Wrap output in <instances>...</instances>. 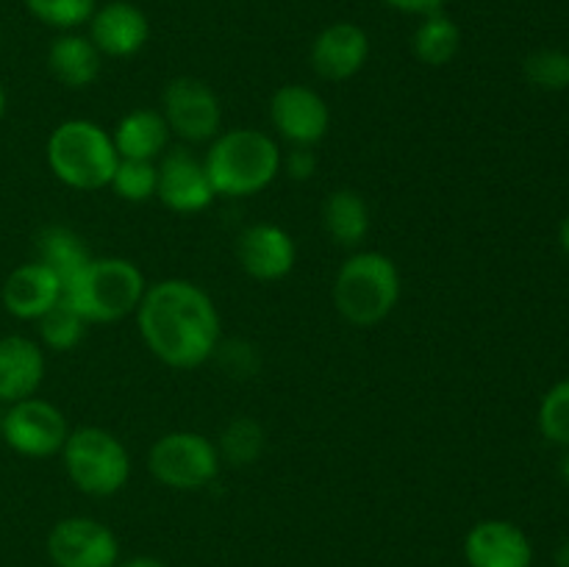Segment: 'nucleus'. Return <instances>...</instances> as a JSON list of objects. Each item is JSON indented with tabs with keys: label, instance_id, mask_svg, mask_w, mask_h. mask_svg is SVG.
Listing matches in <instances>:
<instances>
[{
	"label": "nucleus",
	"instance_id": "obj_32",
	"mask_svg": "<svg viewBox=\"0 0 569 567\" xmlns=\"http://www.w3.org/2000/svg\"><path fill=\"white\" fill-rule=\"evenodd\" d=\"M120 567H167V565L161 559H156V556H133V559L122 561Z\"/></svg>",
	"mask_w": 569,
	"mask_h": 567
},
{
	"label": "nucleus",
	"instance_id": "obj_5",
	"mask_svg": "<svg viewBox=\"0 0 569 567\" xmlns=\"http://www.w3.org/2000/svg\"><path fill=\"white\" fill-rule=\"evenodd\" d=\"M144 272L122 256H92L64 287V300L92 322H120L137 315L144 298Z\"/></svg>",
	"mask_w": 569,
	"mask_h": 567
},
{
	"label": "nucleus",
	"instance_id": "obj_8",
	"mask_svg": "<svg viewBox=\"0 0 569 567\" xmlns=\"http://www.w3.org/2000/svg\"><path fill=\"white\" fill-rule=\"evenodd\" d=\"M159 111L172 137L187 145H209L222 131L220 94L203 78L178 76L167 81Z\"/></svg>",
	"mask_w": 569,
	"mask_h": 567
},
{
	"label": "nucleus",
	"instance_id": "obj_9",
	"mask_svg": "<svg viewBox=\"0 0 569 567\" xmlns=\"http://www.w3.org/2000/svg\"><path fill=\"white\" fill-rule=\"evenodd\" d=\"M67 437H70V422L64 411L50 400L31 395L6 406L0 439L14 454L26 459H50L61 454Z\"/></svg>",
	"mask_w": 569,
	"mask_h": 567
},
{
	"label": "nucleus",
	"instance_id": "obj_28",
	"mask_svg": "<svg viewBox=\"0 0 569 567\" xmlns=\"http://www.w3.org/2000/svg\"><path fill=\"white\" fill-rule=\"evenodd\" d=\"M526 78L545 92H561L569 87V53L559 48L533 50L522 64Z\"/></svg>",
	"mask_w": 569,
	"mask_h": 567
},
{
	"label": "nucleus",
	"instance_id": "obj_22",
	"mask_svg": "<svg viewBox=\"0 0 569 567\" xmlns=\"http://www.w3.org/2000/svg\"><path fill=\"white\" fill-rule=\"evenodd\" d=\"M92 259L87 242L70 226H44L37 233V261H42L50 272L61 281V287L72 281L78 272Z\"/></svg>",
	"mask_w": 569,
	"mask_h": 567
},
{
	"label": "nucleus",
	"instance_id": "obj_30",
	"mask_svg": "<svg viewBox=\"0 0 569 567\" xmlns=\"http://www.w3.org/2000/svg\"><path fill=\"white\" fill-rule=\"evenodd\" d=\"M281 170L287 172L292 181H309L317 172V153L315 148H289L283 153Z\"/></svg>",
	"mask_w": 569,
	"mask_h": 567
},
{
	"label": "nucleus",
	"instance_id": "obj_26",
	"mask_svg": "<svg viewBox=\"0 0 569 567\" xmlns=\"http://www.w3.org/2000/svg\"><path fill=\"white\" fill-rule=\"evenodd\" d=\"M156 181H159L156 161L120 159L109 181V189L120 200H128V203H148L150 198H156Z\"/></svg>",
	"mask_w": 569,
	"mask_h": 567
},
{
	"label": "nucleus",
	"instance_id": "obj_27",
	"mask_svg": "<svg viewBox=\"0 0 569 567\" xmlns=\"http://www.w3.org/2000/svg\"><path fill=\"white\" fill-rule=\"evenodd\" d=\"M26 9L42 26L56 31H78L98 9V0H26Z\"/></svg>",
	"mask_w": 569,
	"mask_h": 567
},
{
	"label": "nucleus",
	"instance_id": "obj_10",
	"mask_svg": "<svg viewBox=\"0 0 569 567\" xmlns=\"http://www.w3.org/2000/svg\"><path fill=\"white\" fill-rule=\"evenodd\" d=\"M270 122L289 148H315L331 131V109L317 89L283 83L270 98Z\"/></svg>",
	"mask_w": 569,
	"mask_h": 567
},
{
	"label": "nucleus",
	"instance_id": "obj_18",
	"mask_svg": "<svg viewBox=\"0 0 569 567\" xmlns=\"http://www.w3.org/2000/svg\"><path fill=\"white\" fill-rule=\"evenodd\" d=\"M44 348L31 337H0V400L6 406L39 392L44 381Z\"/></svg>",
	"mask_w": 569,
	"mask_h": 567
},
{
	"label": "nucleus",
	"instance_id": "obj_19",
	"mask_svg": "<svg viewBox=\"0 0 569 567\" xmlns=\"http://www.w3.org/2000/svg\"><path fill=\"white\" fill-rule=\"evenodd\" d=\"M170 126L159 109H131L111 131L117 156L137 161H159L170 150Z\"/></svg>",
	"mask_w": 569,
	"mask_h": 567
},
{
	"label": "nucleus",
	"instance_id": "obj_11",
	"mask_svg": "<svg viewBox=\"0 0 569 567\" xmlns=\"http://www.w3.org/2000/svg\"><path fill=\"white\" fill-rule=\"evenodd\" d=\"M48 556L56 567H117L120 543L94 517H64L50 528Z\"/></svg>",
	"mask_w": 569,
	"mask_h": 567
},
{
	"label": "nucleus",
	"instance_id": "obj_36",
	"mask_svg": "<svg viewBox=\"0 0 569 567\" xmlns=\"http://www.w3.org/2000/svg\"><path fill=\"white\" fill-rule=\"evenodd\" d=\"M559 472H561V478H565V481L569 484V448H567L565 459H561V467H559Z\"/></svg>",
	"mask_w": 569,
	"mask_h": 567
},
{
	"label": "nucleus",
	"instance_id": "obj_2",
	"mask_svg": "<svg viewBox=\"0 0 569 567\" xmlns=\"http://www.w3.org/2000/svg\"><path fill=\"white\" fill-rule=\"evenodd\" d=\"M206 172L217 198H250L281 176L283 150L276 137L261 128H231L209 142Z\"/></svg>",
	"mask_w": 569,
	"mask_h": 567
},
{
	"label": "nucleus",
	"instance_id": "obj_20",
	"mask_svg": "<svg viewBox=\"0 0 569 567\" xmlns=\"http://www.w3.org/2000/svg\"><path fill=\"white\" fill-rule=\"evenodd\" d=\"M48 70L61 87L87 89L103 70V56L87 33L61 31L48 48Z\"/></svg>",
	"mask_w": 569,
	"mask_h": 567
},
{
	"label": "nucleus",
	"instance_id": "obj_13",
	"mask_svg": "<svg viewBox=\"0 0 569 567\" xmlns=\"http://www.w3.org/2000/svg\"><path fill=\"white\" fill-rule=\"evenodd\" d=\"M237 261L253 281L276 284L298 265V245L278 222H253L237 237Z\"/></svg>",
	"mask_w": 569,
	"mask_h": 567
},
{
	"label": "nucleus",
	"instance_id": "obj_37",
	"mask_svg": "<svg viewBox=\"0 0 569 567\" xmlns=\"http://www.w3.org/2000/svg\"><path fill=\"white\" fill-rule=\"evenodd\" d=\"M3 411H6V404L0 400V428H3Z\"/></svg>",
	"mask_w": 569,
	"mask_h": 567
},
{
	"label": "nucleus",
	"instance_id": "obj_21",
	"mask_svg": "<svg viewBox=\"0 0 569 567\" xmlns=\"http://www.w3.org/2000/svg\"><path fill=\"white\" fill-rule=\"evenodd\" d=\"M322 228L333 245L350 253L359 250L372 228V211L365 195L348 187L333 189L322 203Z\"/></svg>",
	"mask_w": 569,
	"mask_h": 567
},
{
	"label": "nucleus",
	"instance_id": "obj_23",
	"mask_svg": "<svg viewBox=\"0 0 569 567\" xmlns=\"http://www.w3.org/2000/svg\"><path fill=\"white\" fill-rule=\"evenodd\" d=\"M461 28L445 11L420 17V26L411 33V53L426 67H445L459 56Z\"/></svg>",
	"mask_w": 569,
	"mask_h": 567
},
{
	"label": "nucleus",
	"instance_id": "obj_34",
	"mask_svg": "<svg viewBox=\"0 0 569 567\" xmlns=\"http://www.w3.org/2000/svg\"><path fill=\"white\" fill-rule=\"evenodd\" d=\"M559 242H561V248H565V253L569 256V217L561 222V228H559Z\"/></svg>",
	"mask_w": 569,
	"mask_h": 567
},
{
	"label": "nucleus",
	"instance_id": "obj_1",
	"mask_svg": "<svg viewBox=\"0 0 569 567\" xmlns=\"http://www.w3.org/2000/svg\"><path fill=\"white\" fill-rule=\"evenodd\" d=\"M133 317L144 348L172 370H194L220 348V311L211 295L187 278L148 284Z\"/></svg>",
	"mask_w": 569,
	"mask_h": 567
},
{
	"label": "nucleus",
	"instance_id": "obj_29",
	"mask_svg": "<svg viewBox=\"0 0 569 567\" xmlns=\"http://www.w3.org/2000/svg\"><path fill=\"white\" fill-rule=\"evenodd\" d=\"M539 431L553 445L569 448V378L553 384L539 404Z\"/></svg>",
	"mask_w": 569,
	"mask_h": 567
},
{
	"label": "nucleus",
	"instance_id": "obj_25",
	"mask_svg": "<svg viewBox=\"0 0 569 567\" xmlns=\"http://www.w3.org/2000/svg\"><path fill=\"white\" fill-rule=\"evenodd\" d=\"M37 328L42 348L56 350V354H67V350H76L83 342L89 322L61 298L53 309H48L39 317Z\"/></svg>",
	"mask_w": 569,
	"mask_h": 567
},
{
	"label": "nucleus",
	"instance_id": "obj_31",
	"mask_svg": "<svg viewBox=\"0 0 569 567\" xmlns=\"http://www.w3.org/2000/svg\"><path fill=\"white\" fill-rule=\"evenodd\" d=\"M387 3L389 9L400 11V14H415V17H426L433 14V11H442V6L448 0H381Z\"/></svg>",
	"mask_w": 569,
	"mask_h": 567
},
{
	"label": "nucleus",
	"instance_id": "obj_17",
	"mask_svg": "<svg viewBox=\"0 0 569 567\" xmlns=\"http://www.w3.org/2000/svg\"><path fill=\"white\" fill-rule=\"evenodd\" d=\"M64 298V287L42 261H26L6 276L0 287L3 309L17 320L37 322L48 309H53Z\"/></svg>",
	"mask_w": 569,
	"mask_h": 567
},
{
	"label": "nucleus",
	"instance_id": "obj_16",
	"mask_svg": "<svg viewBox=\"0 0 569 567\" xmlns=\"http://www.w3.org/2000/svg\"><path fill=\"white\" fill-rule=\"evenodd\" d=\"M470 567H531L533 548L528 534L509 520H481L465 537Z\"/></svg>",
	"mask_w": 569,
	"mask_h": 567
},
{
	"label": "nucleus",
	"instance_id": "obj_12",
	"mask_svg": "<svg viewBox=\"0 0 569 567\" xmlns=\"http://www.w3.org/2000/svg\"><path fill=\"white\" fill-rule=\"evenodd\" d=\"M156 200L176 215H200L217 200L203 159L189 148H170L156 161Z\"/></svg>",
	"mask_w": 569,
	"mask_h": 567
},
{
	"label": "nucleus",
	"instance_id": "obj_6",
	"mask_svg": "<svg viewBox=\"0 0 569 567\" xmlns=\"http://www.w3.org/2000/svg\"><path fill=\"white\" fill-rule=\"evenodd\" d=\"M59 456L72 487L89 498H111L131 478V454L117 434L100 426L70 428Z\"/></svg>",
	"mask_w": 569,
	"mask_h": 567
},
{
	"label": "nucleus",
	"instance_id": "obj_15",
	"mask_svg": "<svg viewBox=\"0 0 569 567\" xmlns=\"http://www.w3.org/2000/svg\"><path fill=\"white\" fill-rule=\"evenodd\" d=\"M89 33L103 59H131L142 53L150 39V20L128 0H109L89 17Z\"/></svg>",
	"mask_w": 569,
	"mask_h": 567
},
{
	"label": "nucleus",
	"instance_id": "obj_4",
	"mask_svg": "<svg viewBox=\"0 0 569 567\" xmlns=\"http://www.w3.org/2000/svg\"><path fill=\"white\" fill-rule=\"evenodd\" d=\"M44 159L50 172L64 187L78 192H98L109 187L120 156L111 142V131L94 120L72 117L50 131Z\"/></svg>",
	"mask_w": 569,
	"mask_h": 567
},
{
	"label": "nucleus",
	"instance_id": "obj_7",
	"mask_svg": "<svg viewBox=\"0 0 569 567\" xmlns=\"http://www.w3.org/2000/svg\"><path fill=\"white\" fill-rule=\"evenodd\" d=\"M220 467L214 439L200 431H167L148 450L150 476L176 493L209 487L220 476Z\"/></svg>",
	"mask_w": 569,
	"mask_h": 567
},
{
	"label": "nucleus",
	"instance_id": "obj_3",
	"mask_svg": "<svg viewBox=\"0 0 569 567\" xmlns=\"http://www.w3.org/2000/svg\"><path fill=\"white\" fill-rule=\"evenodd\" d=\"M403 278L392 256L381 250H353L333 278L331 298L339 317L356 328L387 320L400 304Z\"/></svg>",
	"mask_w": 569,
	"mask_h": 567
},
{
	"label": "nucleus",
	"instance_id": "obj_33",
	"mask_svg": "<svg viewBox=\"0 0 569 567\" xmlns=\"http://www.w3.org/2000/svg\"><path fill=\"white\" fill-rule=\"evenodd\" d=\"M556 567H569V539L556 550Z\"/></svg>",
	"mask_w": 569,
	"mask_h": 567
},
{
	"label": "nucleus",
	"instance_id": "obj_14",
	"mask_svg": "<svg viewBox=\"0 0 569 567\" xmlns=\"http://www.w3.org/2000/svg\"><path fill=\"white\" fill-rule=\"evenodd\" d=\"M367 59H370V37L361 26L345 20L322 28L309 50L315 76L331 83H342L359 76Z\"/></svg>",
	"mask_w": 569,
	"mask_h": 567
},
{
	"label": "nucleus",
	"instance_id": "obj_24",
	"mask_svg": "<svg viewBox=\"0 0 569 567\" xmlns=\"http://www.w3.org/2000/svg\"><path fill=\"white\" fill-rule=\"evenodd\" d=\"M217 454L222 461L233 467H250L261 459L267 448V431L259 420L253 417H233L226 428H222L220 439H217Z\"/></svg>",
	"mask_w": 569,
	"mask_h": 567
},
{
	"label": "nucleus",
	"instance_id": "obj_35",
	"mask_svg": "<svg viewBox=\"0 0 569 567\" xmlns=\"http://www.w3.org/2000/svg\"><path fill=\"white\" fill-rule=\"evenodd\" d=\"M6 106H9V98H6V89H3V83H0V122H3V117H6Z\"/></svg>",
	"mask_w": 569,
	"mask_h": 567
}]
</instances>
